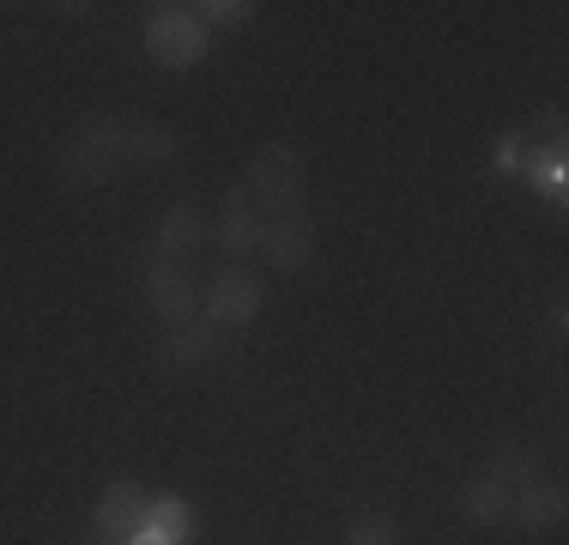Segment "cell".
I'll return each mask as SVG.
<instances>
[{
    "mask_svg": "<svg viewBox=\"0 0 569 545\" xmlns=\"http://www.w3.org/2000/svg\"><path fill=\"white\" fill-rule=\"evenodd\" d=\"M146 49L164 67H194L207 54V24L194 19V7H158L146 19Z\"/></svg>",
    "mask_w": 569,
    "mask_h": 545,
    "instance_id": "obj_1",
    "label": "cell"
},
{
    "mask_svg": "<svg viewBox=\"0 0 569 545\" xmlns=\"http://www.w3.org/2000/svg\"><path fill=\"white\" fill-rule=\"evenodd\" d=\"M249 207H273V212H291L297 195H303V158L291 146H267L249 170Z\"/></svg>",
    "mask_w": 569,
    "mask_h": 545,
    "instance_id": "obj_2",
    "label": "cell"
},
{
    "mask_svg": "<svg viewBox=\"0 0 569 545\" xmlns=\"http://www.w3.org/2000/svg\"><path fill=\"white\" fill-rule=\"evenodd\" d=\"M146 297H152V309L164 316V327H194L200 321V297H194V279L182 272V261H164V255H152L146 261Z\"/></svg>",
    "mask_w": 569,
    "mask_h": 545,
    "instance_id": "obj_3",
    "label": "cell"
},
{
    "mask_svg": "<svg viewBox=\"0 0 569 545\" xmlns=\"http://www.w3.org/2000/svg\"><path fill=\"white\" fill-rule=\"evenodd\" d=\"M261 304H267V291H261V279L254 272H219V285L207 291V304H200V316H207L212 327H249L254 316H261Z\"/></svg>",
    "mask_w": 569,
    "mask_h": 545,
    "instance_id": "obj_4",
    "label": "cell"
},
{
    "mask_svg": "<svg viewBox=\"0 0 569 545\" xmlns=\"http://www.w3.org/2000/svg\"><path fill=\"white\" fill-rule=\"evenodd\" d=\"M261 249H267V261L284 267V272H303L309 261H316V218L309 212H273L261 225Z\"/></svg>",
    "mask_w": 569,
    "mask_h": 545,
    "instance_id": "obj_5",
    "label": "cell"
},
{
    "mask_svg": "<svg viewBox=\"0 0 569 545\" xmlns=\"http://www.w3.org/2000/svg\"><path fill=\"white\" fill-rule=\"evenodd\" d=\"M146 515H152V497H146L133 479H116V485L98 497V539L128 545V539L146 527Z\"/></svg>",
    "mask_w": 569,
    "mask_h": 545,
    "instance_id": "obj_6",
    "label": "cell"
},
{
    "mask_svg": "<svg viewBox=\"0 0 569 545\" xmlns=\"http://www.w3.org/2000/svg\"><path fill=\"white\" fill-rule=\"evenodd\" d=\"M219 351H224V327H212L200 316L194 327H176L164 346H158V364H164V370H188V364H207V358H219Z\"/></svg>",
    "mask_w": 569,
    "mask_h": 545,
    "instance_id": "obj_7",
    "label": "cell"
},
{
    "mask_svg": "<svg viewBox=\"0 0 569 545\" xmlns=\"http://www.w3.org/2000/svg\"><path fill=\"white\" fill-rule=\"evenodd\" d=\"M212 237H219L230 255L261 249V218H254V207H249V188H242V182L224 195V212H219V225H212Z\"/></svg>",
    "mask_w": 569,
    "mask_h": 545,
    "instance_id": "obj_8",
    "label": "cell"
},
{
    "mask_svg": "<svg viewBox=\"0 0 569 545\" xmlns=\"http://www.w3.org/2000/svg\"><path fill=\"white\" fill-rule=\"evenodd\" d=\"M509 522H521V527H558L563 522V490L546 485V479H527L509 497Z\"/></svg>",
    "mask_w": 569,
    "mask_h": 545,
    "instance_id": "obj_9",
    "label": "cell"
},
{
    "mask_svg": "<svg viewBox=\"0 0 569 545\" xmlns=\"http://www.w3.org/2000/svg\"><path fill=\"white\" fill-rule=\"evenodd\" d=\"M200 237H207V225H200V212L182 200V207L164 212V225H158V249H152V255H164V261H182V255L200 249Z\"/></svg>",
    "mask_w": 569,
    "mask_h": 545,
    "instance_id": "obj_10",
    "label": "cell"
},
{
    "mask_svg": "<svg viewBox=\"0 0 569 545\" xmlns=\"http://www.w3.org/2000/svg\"><path fill=\"white\" fill-rule=\"evenodd\" d=\"M110 176H116V164L103 152H91L86 140L67 146V158H61V182L67 188H98V182H110Z\"/></svg>",
    "mask_w": 569,
    "mask_h": 545,
    "instance_id": "obj_11",
    "label": "cell"
},
{
    "mask_svg": "<svg viewBox=\"0 0 569 545\" xmlns=\"http://www.w3.org/2000/svg\"><path fill=\"white\" fill-rule=\"evenodd\" d=\"M128 133H133V121H121V116H86L79 121V140H86L91 152H103L110 164L128 158Z\"/></svg>",
    "mask_w": 569,
    "mask_h": 545,
    "instance_id": "obj_12",
    "label": "cell"
},
{
    "mask_svg": "<svg viewBox=\"0 0 569 545\" xmlns=\"http://www.w3.org/2000/svg\"><path fill=\"white\" fill-rule=\"evenodd\" d=\"M460 515H467V522H479V527L509 522V490L491 485V479H472L467 490H460Z\"/></svg>",
    "mask_w": 569,
    "mask_h": 545,
    "instance_id": "obj_13",
    "label": "cell"
},
{
    "mask_svg": "<svg viewBox=\"0 0 569 545\" xmlns=\"http://www.w3.org/2000/svg\"><path fill=\"white\" fill-rule=\"evenodd\" d=\"M485 479L503 485L509 497H515V490L533 479V448H521V443H497V455H491V467H485Z\"/></svg>",
    "mask_w": 569,
    "mask_h": 545,
    "instance_id": "obj_14",
    "label": "cell"
},
{
    "mask_svg": "<svg viewBox=\"0 0 569 545\" xmlns=\"http://www.w3.org/2000/svg\"><path fill=\"white\" fill-rule=\"evenodd\" d=\"M128 158H140V164H170V158H176V133L164 128V121H133Z\"/></svg>",
    "mask_w": 569,
    "mask_h": 545,
    "instance_id": "obj_15",
    "label": "cell"
},
{
    "mask_svg": "<svg viewBox=\"0 0 569 545\" xmlns=\"http://www.w3.org/2000/svg\"><path fill=\"white\" fill-rule=\"evenodd\" d=\"M346 545H400V527L388 522V515H358V522L346 527Z\"/></svg>",
    "mask_w": 569,
    "mask_h": 545,
    "instance_id": "obj_16",
    "label": "cell"
},
{
    "mask_svg": "<svg viewBox=\"0 0 569 545\" xmlns=\"http://www.w3.org/2000/svg\"><path fill=\"white\" fill-rule=\"evenodd\" d=\"M146 527H152V534L158 539H182L188 534V509H182V503H152V515H146Z\"/></svg>",
    "mask_w": 569,
    "mask_h": 545,
    "instance_id": "obj_17",
    "label": "cell"
},
{
    "mask_svg": "<svg viewBox=\"0 0 569 545\" xmlns=\"http://www.w3.org/2000/svg\"><path fill=\"white\" fill-rule=\"evenodd\" d=\"M194 12H207V19H219V24H242L254 7H242V0H212V7H194Z\"/></svg>",
    "mask_w": 569,
    "mask_h": 545,
    "instance_id": "obj_18",
    "label": "cell"
},
{
    "mask_svg": "<svg viewBox=\"0 0 569 545\" xmlns=\"http://www.w3.org/2000/svg\"><path fill=\"white\" fill-rule=\"evenodd\" d=\"M521 146H527L521 133H509V140H503V164H509V170H515V164H521Z\"/></svg>",
    "mask_w": 569,
    "mask_h": 545,
    "instance_id": "obj_19",
    "label": "cell"
}]
</instances>
